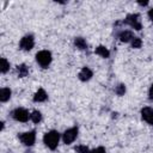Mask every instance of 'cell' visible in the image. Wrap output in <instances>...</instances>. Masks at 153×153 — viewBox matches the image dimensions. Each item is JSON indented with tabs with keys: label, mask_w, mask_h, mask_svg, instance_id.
I'll return each mask as SVG.
<instances>
[{
	"label": "cell",
	"mask_w": 153,
	"mask_h": 153,
	"mask_svg": "<svg viewBox=\"0 0 153 153\" xmlns=\"http://www.w3.org/2000/svg\"><path fill=\"white\" fill-rule=\"evenodd\" d=\"M33 45H35V39H33V36H32V35H26V36H24V37L20 39V42H19L20 49L26 50V51L31 50V49L33 48Z\"/></svg>",
	"instance_id": "7"
},
{
	"label": "cell",
	"mask_w": 153,
	"mask_h": 153,
	"mask_svg": "<svg viewBox=\"0 0 153 153\" xmlns=\"http://www.w3.org/2000/svg\"><path fill=\"white\" fill-rule=\"evenodd\" d=\"M148 98H149L151 100H153V84H152L151 87H149V91H148Z\"/></svg>",
	"instance_id": "22"
},
{
	"label": "cell",
	"mask_w": 153,
	"mask_h": 153,
	"mask_svg": "<svg viewBox=\"0 0 153 153\" xmlns=\"http://www.w3.org/2000/svg\"><path fill=\"white\" fill-rule=\"evenodd\" d=\"M74 149H75L76 153H88V152H90L88 148H87L85 145H78Z\"/></svg>",
	"instance_id": "20"
},
{
	"label": "cell",
	"mask_w": 153,
	"mask_h": 153,
	"mask_svg": "<svg viewBox=\"0 0 153 153\" xmlns=\"http://www.w3.org/2000/svg\"><path fill=\"white\" fill-rule=\"evenodd\" d=\"M47 98H48V94L43 88H38L36 91V93L33 94V102H36V103H42V102L47 100Z\"/></svg>",
	"instance_id": "10"
},
{
	"label": "cell",
	"mask_w": 153,
	"mask_h": 153,
	"mask_svg": "<svg viewBox=\"0 0 153 153\" xmlns=\"http://www.w3.org/2000/svg\"><path fill=\"white\" fill-rule=\"evenodd\" d=\"M92 75H93V73H92V71H91L88 67H84V68L79 72V74H78L79 79H80L81 81H88V80L92 78Z\"/></svg>",
	"instance_id": "9"
},
{
	"label": "cell",
	"mask_w": 153,
	"mask_h": 153,
	"mask_svg": "<svg viewBox=\"0 0 153 153\" xmlns=\"http://www.w3.org/2000/svg\"><path fill=\"white\" fill-rule=\"evenodd\" d=\"M74 45H75L78 49H80V50L87 49V43H86V41H85L82 37H75V39H74Z\"/></svg>",
	"instance_id": "15"
},
{
	"label": "cell",
	"mask_w": 153,
	"mask_h": 153,
	"mask_svg": "<svg viewBox=\"0 0 153 153\" xmlns=\"http://www.w3.org/2000/svg\"><path fill=\"white\" fill-rule=\"evenodd\" d=\"M19 140L22 141L23 145L25 146H32L36 141V131L35 130H31V131H26V133H23L20 135H18Z\"/></svg>",
	"instance_id": "4"
},
{
	"label": "cell",
	"mask_w": 153,
	"mask_h": 153,
	"mask_svg": "<svg viewBox=\"0 0 153 153\" xmlns=\"http://www.w3.org/2000/svg\"><path fill=\"white\" fill-rule=\"evenodd\" d=\"M59 141H60V134H59V131H56V130H50V131L45 133L44 136H43V142H44V145H45L49 149H51V151L56 149V147H57V145H59Z\"/></svg>",
	"instance_id": "1"
},
{
	"label": "cell",
	"mask_w": 153,
	"mask_h": 153,
	"mask_svg": "<svg viewBox=\"0 0 153 153\" xmlns=\"http://www.w3.org/2000/svg\"><path fill=\"white\" fill-rule=\"evenodd\" d=\"M30 120L33 122V123H39L42 121V114L38 111V110H33L31 114H30Z\"/></svg>",
	"instance_id": "16"
},
{
	"label": "cell",
	"mask_w": 153,
	"mask_h": 153,
	"mask_svg": "<svg viewBox=\"0 0 153 153\" xmlns=\"http://www.w3.org/2000/svg\"><path fill=\"white\" fill-rule=\"evenodd\" d=\"M17 73H18V76H19V78L26 76V75L29 74V68H27V66L24 65V63L18 65V66H17Z\"/></svg>",
	"instance_id": "14"
},
{
	"label": "cell",
	"mask_w": 153,
	"mask_h": 153,
	"mask_svg": "<svg viewBox=\"0 0 153 153\" xmlns=\"http://www.w3.org/2000/svg\"><path fill=\"white\" fill-rule=\"evenodd\" d=\"M78 131H79V130H78V127H72V128L67 129V130L62 134V140H63V142H65L66 145L72 143V142L76 139Z\"/></svg>",
	"instance_id": "5"
},
{
	"label": "cell",
	"mask_w": 153,
	"mask_h": 153,
	"mask_svg": "<svg viewBox=\"0 0 153 153\" xmlns=\"http://www.w3.org/2000/svg\"><path fill=\"white\" fill-rule=\"evenodd\" d=\"M36 61L42 68H48L51 62V53L48 50H41L36 54Z\"/></svg>",
	"instance_id": "2"
},
{
	"label": "cell",
	"mask_w": 153,
	"mask_h": 153,
	"mask_svg": "<svg viewBox=\"0 0 153 153\" xmlns=\"http://www.w3.org/2000/svg\"><path fill=\"white\" fill-rule=\"evenodd\" d=\"M123 24H127V25H129L130 27H133V29H135L137 31H140L142 29V24L140 22V16L136 14V13L128 14L126 17V19L123 20Z\"/></svg>",
	"instance_id": "3"
},
{
	"label": "cell",
	"mask_w": 153,
	"mask_h": 153,
	"mask_svg": "<svg viewBox=\"0 0 153 153\" xmlns=\"http://www.w3.org/2000/svg\"><path fill=\"white\" fill-rule=\"evenodd\" d=\"M117 37H118L120 41H122V42H129V41H131V39L134 38V35H133V32L129 31V30H122L121 32H118Z\"/></svg>",
	"instance_id": "11"
},
{
	"label": "cell",
	"mask_w": 153,
	"mask_h": 153,
	"mask_svg": "<svg viewBox=\"0 0 153 153\" xmlns=\"http://www.w3.org/2000/svg\"><path fill=\"white\" fill-rule=\"evenodd\" d=\"M141 117L149 126H153V108H149V106L143 108L141 110Z\"/></svg>",
	"instance_id": "8"
},
{
	"label": "cell",
	"mask_w": 153,
	"mask_h": 153,
	"mask_svg": "<svg viewBox=\"0 0 153 153\" xmlns=\"http://www.w3.org/2000/svg\"><path fill=\"white\" fill-rule=\"evenodd\" d=\"M115 93L117 96H123L126 93V85L124 84H120L115 87Z\"/></svg>",
	"instance_id": "18"
},
{
	"label": "cell",
	"mask_w": 153,
	"mask_h": 153,
	"mask_svg": "<svg viewBox=\"0 0 153 153\" xmlns=\"http://www.w3.org/2000/svg\"><path fill=\"white\" fill-rule=\"evenodd\" d=\"M148 18L151 19V22H153V8H151L148 11Z\"/></svg>",
	"instance_id": "23"
},
{
	"label": "cell",
	"mask_w": 153,
	"mask_h": 153,
	"mask_svg": "<svg viewBox=\"0 0 153 153\" xmlns=\"http://www.w3.org/2000/svg\"><path fill=\"white\" fill-rule=\"evenodd\" d=\"M8 69H10V62L5 57H1V73L5 74Z\"/></svg>",
	"instance_id": "17"
},
{
	"label": "cell",
	"mask_w": 153,
	"mask_h": 153,
	"mask_svg": "<svg viewBox=\"0 0 153 153\" xmlns=\"http://www.w3.org/2000/svg\"><path fill=\"white\" fill-rule=\"evenodd\" d=\"M141 45H142V39L140 37H134L131 39V47L133 48L139 49V48H141Z\"/></svg>",
	"instance_id": "19"
},
{
	"label": "cell",
	"mask_w": 153,
	"mask_h": 153,
	"mask_svg": "<svg viewBox=\"0 0 153 153\" xmlns=\"http://www.w3.org/2000/svg\"><path fill=\"white\" fill-rule=\"evenodd\" d=\"M12 117L16 121H18V122H26L29 120L30 115H29V112H27L26 109H24V108H17V109H14L12 111Z\"/></svg>",
	"instance_id": "6"
},
{
	"label": "cell",
	"mask_w": 153,
	"mask_h": 153,
	"mask_svg": "<svg viewBox=\"0 0 153 153\" xmlns=\"http://www.w3.org/2000/svg\"><path fill=\"white\" fill-rule=\"evenodd\" d=\"M148 2L147 1H139V5H141V6H146Z\"/></svg>",
	"instance_id": "24"
},
{
	"label": "cell",
	"mask_w": 153,
	"mask_h": 153,
	"mask_svg": "<svg viewBox=\"0 0 153 153\" xmlns=\"http://www.w3.org/2000/svg\"><path fill=\"white\" fill-rule=\"evenodd\" d=\"M88 153H106V151H105V148L104 147H97V148H94V149H92V151H90Z\"/></svg>",
	"instance_id": "21"
},
{
	"label": "cell",
	"mask_w": 153,
	"mask_h": 153,
	"mask_svg": "<svg viewBox=\"0 0 153 153\" xmlns=\"http://www.w3.org/2000/svg\"><path fill=\"white\" fill-rule=\"evenodd\" d=\"M27 153H32V152H27Z\"/></svg>",
	"instance_id": "25"
},
{
	"label": "cell",
	"mask_w": 153,
	"mask_h": 153,
	"mask_svg": "<svg viewBox=\"0 0 153 153\" xmlns=\"http://www.w3.org/2000/svg\"><path fill=\"white\" fill-rule=\"evenodd\" d=\"M11 94H12V92H11V90H10L8 87L1 88V90H0V100H1L2 103L7 102V100L11 98Z\"/></svg>",
	"instance_id": "13"
},
{
	"label": "cell",
	"mask_w": 153,
	"mask_h": 153,
	"mask_svg": "<svg viewBox=\"0 0 153 153\" xmlns=\"http://www.w3.org/2000/svg\"><path fill=\"white\" fill-rule=\"evenodd\" d=\"M94 53H96L97 55L104 57V59H108V57L110 56V51H109L108 48H105L104 45H98V47L94 49Z\"/></svg>",
	"instance_id": "12"
}]
</instances>
